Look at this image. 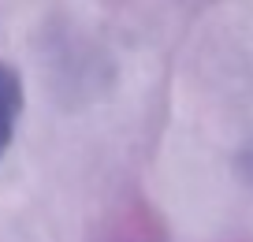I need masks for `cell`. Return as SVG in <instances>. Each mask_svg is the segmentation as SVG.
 <instances>
[{
	"instance_id": "obj_1",
	"label": "cell",
	"mask_w": 253,
	"mask_h": 242,
	"mask_svg": "<svg viewBox=\"0 0 253 242\" xmlns=\"http://www.w3.org/2000/svg\"><path fill=\"white\" fill-rule=\"evenodd\" d=\"M19 112H23V78L11 63H0V156L15 134Z\"/></svg>"
}]
</instances>
